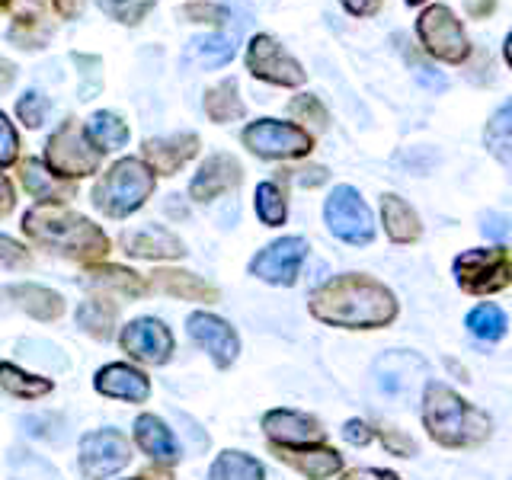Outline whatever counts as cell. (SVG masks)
I'll return each mask as SVG.
<instances>
[{"instance_id":"7","label":"cell","mask_w":512,"mask_h":480,"mask_svg":"<svg viewBox=\"0 0 512 480\" xmlns=\"http://www.w3.org/2000/svg\"><path fill=\"white\" fill-rule=\"evenodd\" d=\"M240 141L253 157L263 160H301L311 157L314 151V135L304 125L295 122H279V119H256L250 122Z\"/></svg>"},{"instance_id":"22","label":"cell","mask_w":512,"mask_h":480,"mask_svg":"<svg viewBox=\"0 0 512 480\" xmlns=\"http://www.w3.org/2000/svg\"><path fill=\"white\" fill-rule=\"evenodd\" d=\"M84 282L96 288L100 295H119V298H144L151 292L148 279L135 269H125L116 263H90L84 266Z\"/></svg>"},{"instance_id":"10","label":"cell","mask_w":512,"mask_h":480,"mask_svg":"<svg viewBox=\"0 0 512 480\" xmlns=\"http://www.w3.org/2000/svg\"><path fill=\"white\" fill-rule=\"evenodd\" d=\"M247 71L272 87H304V80H308V71L301 68V61L269 32H256L250 39Z\"/></svg>"},{"instance_id":"32","label":"cell","mask_w":512,"mask_h":480,"mask_svg":"<svg viewBox=\"0 0 512 480\" xmlns=\"http://www.w3.org/2000/svg\"><path fill=\"white\" fill-rule=\"evenodd\" d=\"M84 128H87V138H90L103 154H106V151H119V148H125L128 138H132V132H128V122H122V119L116 116V112H106V109L93 112L90 122H87Z\"/></svg>"},{"instance_id":"45","label":"cell","mask_w":512,"mask_h":480,"mask_svg":"<svg viewBox=\"0 0 512 480\" xmlns=\"http://www.w3.org/2000/svg\"><path fill=\"white\" fill-rule=\"evenodd\" d=\"M343 10L349 16H359V20H368V16H375L381 7H384V0H340Z\"/></svg>"},{"instance_id":"41","label":"cell","mask_w":512,"mask_h":480,"mask_svg":"<svg viewBox=\"0 0 512 480\" xmlns=\"http://www.w3.org/2000/svg\"><path fill=\"white\" fill-rule=\"evenodd\" d=\"M20 160V135H16L13 122L0 112V170L13 167Z\"/></svg>"},{"instance_id":"31","label":"cell","mask_w":512,"mask_h":480,"mask_svg":"<svg viewBox=\"0 0 512 480\" xmlns=\"http://www.w3.org/2000/svg\"><path fill=\"white\" fill-rule=\"evenodd\" d=\"M0 391L16 397V400H39V397H48L55 391V381L42 378V375H32L13 362H0Z\"/></svg>"},{"instance_id":"51","label":"cell","mask_w":512,"mask_h":480,"mask_svg":"<svg viewBox=\"0 0 512 480\" xmlns=\"http://www.w3.org/2000/svg\"><path fill=\"white\" fill-rule=\"evenodd\" d=\"M138 480H173V464H157L151 461V468H144Z\"/></svg>"},{"instance_id":"19","label":"cell","mask_w":512,"mask_h":480,"mask_svg":"<svg viewBox=\"0 0 512 480\" xmlns=\"http://www.w3.org/2000/svg\"><path fill=\"white\" fill-rule=\"evenodd\" d=\"M202 141L192 132H180V135H164V138H148L141 144V160L154 170V176H173L180 173L192 157L199 154Z\"/></svg>"},{"instance_id":"9","label":"cell","mask_w":512,"mask_h":480,"mask_svg":"<svg viewBox=\"0 0 512 480\" xmlns=\"http://www.w3.org/2000/svg\"><path fill=\"white\" fill-rule=\"evenodd\" d=\"M324 221L333 237L349 247H368L375 240V218L362 192L352 186H336L324 202Z\"/></svg>"},{"instance_id":"1","label":"cell","mask_w":512,"mask_h":480,"mask_svg":"<svg viewBox=\"0 0 512 480\" xmlns=\"http://www.w3.org/2000/svg\"><path fill=\"white\" fill-rule=\"evenodd\" d=\"M314 320L336 330H381L391 327L400 308L388 285L365 272H343L327 279L308 301Z\"/></svg>"},{"instance_id":"27","label":"cell","mask_w":512,"mask_h":480,"mask_svg":"<svg viewBox=\"0 0 512 480\" xmlns=\"http://www.w3.org/2000/svg\"><path fill=\"white\" fill-rule=\"evenodd\" d=\"M381 224L394 244H416L423 237V221L416 215V208L400 199L397 192L381 196Z\"/></svg>"},{"instance_id":"53","label":"cell","mask_w":512,"mask_h":480,"mask_svg":"<svg viewBox=\"0 0 512 480\" xmlns=\"http://www.w3.org/2000/svg\"><path fill=\"white\" fill-rule=\"evenodd\" d=\"M490 221H493V224H490V231H493L496 237H503V234H506V228H503L506 221H503V218H490Z\"/></svg>"},{"instance_id":"17","label":"cell","mask_w":512,"mask_h":480,"mask_svg":"<svg viewBox=\"0 0 512 480\" xmlns=\"http://www.w3.org/2000/svg\"><path fill=\"white\" fill-rule=\"evenodd\" d=\"M93 391L112 400H122V404H148L151 378L132 362H109L93 375Z\"/></svg>"},{"instance_id":"40","label":"cell","mask_w":512,"mask_h":480,"mask_svg":"<svg viewBox=\"0 0 512 480\" xmlns=\"http://www.w3.org/2000/svg\"><path fill=\"white\" fill-rule=\"evenodd\" d=\"M32 253L7 234H0V269H29Z\"/></svg>"},{"instance_id":"20","label":"cell","mask_w":512,"mask_h":480,"mask_svg":"<svg viewBox=\"0 0 512 480\" xmlns=\"http://www.w3.org/2000/svg\"><path fill=\"white\" fill-rule=\"evenodd\" d=\"M272 455L282 464H288L292 471H298L308 480H330L336 474H343V455L330 445H301V448H282L272 445Z\"/></svg>"},{"instance_id":"12","label":"cell","mask_w":512,"mask_h":480,"mask_svg":"<svg viewBox=\"0 0 512 480\" xmlns=\"http://www.w3.org/2000/svg\"><path fill=\"white\" fill-rule=\"evenodd\" d=\"M308 256V240L304 237H282L272 240L269 247L250 260V276H256L266 285H279V288H292L301 276V263Z\"/></svg>"},{"instance_id":"14","label":"cell","mask_w":512,"mask_h":480,"mask_svg":"<svg viewBox=\"0 0 512 480\" xmlns=\"http://www.w3.org/2000/svg\"><path fill=\"white\" fill-rule=\"evenodd\" d=\"M186 330L192 336V343L208 352L218 368H231L240 356V336L224 317L212 311H192L186 320Z\"/></svg>"},{"instance_id":"56","label":"cell","mask_w":512,"mask_h":480,"mask_svg":"<svg viewBox=\"0 0 512 480\" xmlns=\"http://www.w3.org/2000/svg\"><path fill=\"white\" fill-rule=\"evenodd\" d=\"M135 480H138V477H135Z\"/></svg>"},{"instance_id":"48","label":"cell","mask_w":512,"mask_h":480,"mask_svg":"<svg viewBox=\"0 0 512 480\" xmlns=\"http://www.w3.org/2000/svg\"><path fill=\"white\" fill-rule=\"evenodd\" d=\"M55 13L61 16V20H77L80 13H84L87 0H52Z\"/></svg>"},{"instance_id":"28","label":"cell","mask_w":512,"mask_h":480,"mask_svg":"<svg viewBox=\"0 0 512 480\" xmlns=\"http://www.w3.org/2000/svg\"><path fill=\"white\" fill-rule=\"evenodd\" d=\"M237 55V39L228 36V32H212V36H196L183 52V61L192 64V68H224L231 64Z\"/></svg>"},{"instance_id":"2","label":"cell","mask_w":512,"mask_h":480,"mask_svg":"<svg viewBox=\"0 0 512 480\" xmlns=\"http://www.w3.org/2000/svg\"><path fill=\"white\" fill-rule=\"evenodd\" d=\"M20 228L36 247L84 266L106 260V253L112 250V240L100 224H93L87 215L74 212L68 205L36 202L23 215Z\"/></svg>"},{"instance_id":"50","label":"cell","mask_w":512,"mask_h":480,"mask_svg":"<svg viewBox=\"0 0 512 480\" xmlns=\"http://www.w3.org/2000/svg\"><path fill=\"white\" fill-rule=\"evenodd\" d=\"M500 0H464V10H468L471 20H487V16L496 10Z\"/></svg>"},{"instance_id":"38","label":"cell","mask_w":512,"mask_h":480,"mask_svg":"<svg viewBox=\"0 0 512 480\" xmlns=\"http://www.w3.org/2000/svg\"><path fill=\"white\" fill-rule=\"evenodd\" d=\"M288 112L298 119V122H311L317 132H324V128L330 125V116H327V106L320 103V96L314 93H301L292 100V106H288Z\"/></svg>"},{"instance_id":"23","label":"cell","mask_w":512,"mask_h":480,"mask_svg":"<svg viewBox=\"0 0 512 480\" xmlns=\"http://www.w3.org/2000/svg\"><path fill=\"white\" fill-rule=\"evenodd\" d=\"M151 292H164L170 298H180V301H196V304H215L221 298V292L205 282L196 272H186V269H157L154 276L148 279Z\"/></svg>"},{"instance_id":"11","label":"cell","mask_w":512,"mask_h":480,"mask_svg":"<svg viewBox=\"0 0 512 480\" xmlns=\"http://www.w3.org/2000/svg\"><path fill=\"white\" fill-rule=\"evenodd\" d=\"M132 461V442L119 429H93L80 439V474L87 480H106Z\"/></svg>"},{"instance_id":"44","label":"cell","mask_w":512,"mask_h":480,"mask_svg":"<svg viewBox=\"0 0 512 480\" xmlns=\"http://www.w3.org/2000/svg\"><path fill=\"white\" fill-rule=\"evenodd\" d=\"M343 439L349 442V445H368L375 439V429L368 426L365 420H346V426H343Z\"/></svg>"},{"instance_id":"15","label":"cell","mask_w":512,"mask_h":480,"mask_svg":"<svg viewBox=\"0 0 512 480\" xmlns=\"http://www.w3.org/2000/svg\"><path fill=\"white\" fill-rule=\"evenodd\" d=\"M10 10V39L26 48V52H39L55 36L52 20V0H7Z\"/></svg>"},{"instance_id":"8","label":"cell","mask_w":512,"mask_h":480,"mask_svg":"<svg viewBox=\"0 0 512 480\" xmlns=\"http://www.w3.org/2000/svg\"><path fill=\"white\" fill-rule=\"evenodd\" d=\"M416 36L429 58L445 64H464L471 58V39L452 7L429 4L416 20Z\"/></svg>"},{"instance_id":"18","label":"cell","mask_w":512,"mask_h":480,"mask_svg":"<svg viewBox=\"0 0 512 480\" xmlns=\"http://www.w3.org/2000/svg\"><path fill=\"white\" fill-rule=\"evenodd\" d=\"M244 180V167L231 154H208L199 173L189 183V199L192 202H215L224 192H231Z\"/></svg>"},{"instance_id":"36","label":"cell","mask_w":512,"mask_h":480,"mask_svg":"<svg viewBox=\"0 0 512 480\" xmlns=\"http://www.w3.org/2000/svg\"><path fill=\"white\" fill-rule=\"evenodd\" d=\"M253 208H256V218H260L266 228H279V224H285L288 218V199L279 183H260L253 192Z\"/></svg>"},{"instance_id":"49","label":"cell","mask_w":512,"mask_h":480,"mask_svg":"<svg viewBox=\"0 0 512 480\" xmlns=\"http://www.w3.org/2000/svg\"><path fill=\"white\" fill-rule=\"evenodd\" d=\"M16 208V192H13V183L7 180L4 173H0V218H7Z\"/></svg>"},{"instance_id":"47","label":"cell","mask_w":512,"mask_h":480,"mask_svg":"<svg viewBox=\"0 0 512 480\" xmlns=\"http://www.w3.org/2000/svg\"><path fill=\"white\" fill-rule=\"evenodd\" d=\"M340 480H400V474L384 471V468H356V471H346Z\"/></svg>"},{"instance_id":"34","label":"cell","mask_w":512,"mask_h":480,"mask_svg":"<svg viewBox=\"0 0 512 480\" xmlns=\"http://www.w3.org/2000/svg\"><path fill=\"white\" fill-rule=\"evenodd\" d=\"M464 327H468V333L480 343H500L506 336V330H509V320H506L500 304L487 301V304H477V308L468 314Z\"/></svg>"},{"instance_id":"4","label":"cell","mask_w":512,"mask_h":480,"mask_svg":"<svg viewBox=\"0 0 512 480\" xmlns=\"http://www.w3.org/2000/svg\"><path fill=\"white\" fill-rule=\"evenodd\" d=\"M157 189L154 170L141 157L116 160L93 186V208L112 221H122L128 215L141 212Z\"/></svg>"},{"instance_id":"21","label":"cell","mask_w":512,"mask_h":480,"mask_svg":"<svg viewBox=\"0 0 512 480\" xmlns=\"http://www.w3.org/2000/svg\"><path fill=\"white\" fill-rule=\"evenodd\" d=\"M122 247L128 256L135 260H151V263H164V260H183L186 244L173 231L160 228V224H148V228H135L122 234Z\"/></svg>"},{"instance_id":"29","label":"cell","mask_w":512,"mask_h":480,"mask_svg":"<svg viewBox=\"0 0 512 480\" xmlns=\"http://www.w3.org/2000/svg\"><path fill=\"white\" fill-rule=\"evenodd\" d=\"M116 317H119V304L109 301L106 295H93L87 301L77 304V327L84 330L93 340H112V333H116Z\"/></svg>"},{"instance_id":"30","label":"cell","mask_w":512,"mask_h":480,"mask_svg":"<svg viewBox=\"0 0 512 480\" xmlns=\"http://www.w3.org/2000/svg\"><path fill=\"white\" fill-rule=\"evenodd\" d=\"M205 116L212 119L215 125H228V122H237V119H244V100H240V90H237V80L228 77V80H221V84L215 87H208L205 90Z\"/></svg>"},{"instance_id":"24","label":"cell","mask_w":512,"mask_h":480,"mask_svg":"<svg viewBox=\"0 0 512 480\" xmlns=\"http://www.w3.org/2000/svg\"><path fill=\"white\" fill-rule=\"evenodd\" d=\"M0 298L10 301L13 308L26 311L29 317L42 320V324H52L64 314V298L58 292L45 285H36V282H16V285H7L0 288Z\"/></svg>"},{"instance_id":"39","label":"cell","mask_w":512,"mask_h":480,"mask_svg":"<svg viewBox=\"0 0 512 480\" xmlns=\"http://www.w3.org/2000/svg\"><path fill=\"white\" fill-rule=\"evenodd\" d=\"M45 112H48V100L39 90H26L20 100H16V116L26 128H39L45 122Z\"/></svg>"},{"instance_id":"25","label":"cell","mask_w":512,"mask_h":480,"mask_svg":"<svg viewBox=\"0 0 512 480\" xmlns=\"http://www.w3.org/2000/svg\"><path fill=\"white\" fill-rule=\"evenodd\" d=\"M135 445L157 464L180 461V442H176L173 429L154 413H141L135 420Z\"/></svg>"},{"instance_id":"43","label":"cell","mask_w":512,"mask_h":480,"mask_svg":"<svg viewBox=\"0 0 512 480\" xmlns=\"http://www.w3.org/2000/svg\"><path fill=\"white\" fill-rule=\"evenodd\" d=\"M378 439H381V445L388 448L391 455H397V458H410V455H416V442L407 436V432H400L397 426H381V429H378Z\"/></svg>"},{"instance_id":"46","label":"cell","mask_w":512,"mask_h":480,"mask_svg":"<svg viewBox=\"0 0 512 480\" xmlns=\"http://www.w3.org/2000/svg\"><path fill=\"white\" fill-rule=\"evenodd\" d=\"M292 180L298 186H320V183H327V167H304V170H292Z\"/></svg>"},{"instance_id":"33","label":"cell","mask_w":512,"mask_h":480,"mask_svg":"<svg viewBox=\"0 0 512 480\" xmlns=\"http://www.w3.org/2000/svg\"><path fill=\"white\" fill-rule=\"evenodd\" d=\"M208 480H266V468L253 455L228 448L212 461V471Z\"/></svg>"},{"instance_id":"6","label":"cell","mask_w":512,"mask_h":480,"mask_svg":"<svg viewBox=\"0 0 512 480\" xmlns=\"http://www.w3.org/2000/svg\"><path fill=\"white\" fill-rule=\"evenodd\" d=\"M455 282L461 292L474 298H487L496 292H506L512 285V256L506 244L496 247H474L455 256L452 263Z\"/></svg>"},{"instance_id":"35","label":"cell","mask_w":512,"mask_h":480,"mask_svg":"<svg viewBox=\"0 0 512 480\" xmlns=\"http://www.w3.org/2000/svg\"><path fill=\"white\" fill-rule=\"evenodd\" d=\"M484 141H487V151L500 160L503 167L512 164V106L509 103H503L493 112V119L484 128Z\"/></svg>"},{"instance_id":"5","label":"cell","mask_w":512,"mask_h":480,"mask_svg":"<svg viewBox=\"0 0 512 480\" xmlns=\"http://www.w3.org/2000/svg\"><path fill=\"white\" fill-rule=\"evenodd\" d=\"M42 164L61 180H84L93 176L103 164V151L87 138V128L77 119H64L45 141V160Z\"/></svg>"},{"instance_id":"37","label":"cell","mask_w":512,"mask_h":480,"mask_svg":"<svg viewBox=\"0 0 512 480\" xmlns=\"http://www.w3.org/2000/svg\"><path fill=\"white\" fill-rule=\"evenodd\" d=\"M100 10L122 26H138L144 16L154 10L157 0H96Z\"/></svg>"},{"instance_id":"55","label":"cell","mask_w":512,"mask_h":480,"mask_svg":"<svg viewBox=\"0 0 512 480\" xmlns=\"http://www.w3.org/2000/svg\"><path fill=\"white\" fill-rule=\"evenodd\" d=\"M7 10V0H0V13H4Z\"/></svg>"},{"instance_id":"52","label":"cell","mask_w":512,"mask_h":480,"mask_svg":"<svg viewBox=\"0 0 512 480\" xmlns=\"http://www.w3.org/2000/svg\"><path fill=\"white\" fill-rule=\"evenodd\" d=\"M16 80V64L10 58H0V90H10Z\"/></svg>"},{"instance_id":"16","label":"cell","mask_w":512,"mask_h":480,"mask_svg":"<svg viewBox=\"0 0 512 480\" xmlns=\"http://www.w3.org/2000/svg\"><path fill=\"white\" fill-rule=\"evenodd\" d=\"M263 432L269 445H282V448H301V445H320L327 439V429L320 426L317 416L301 413V410H266L263 413Z\"/></svg>"},{"instance_id":"54","label":"cell","mask_w":512,"mask_h":480,"mask_svg":"<svg viewBox=\"0 0 512 480\" xmlns=\"http://www.w3.org/2000/svg\"><path fill=\"white\" fill-rule=\"evenodd\" d=\"M404 4H407V7H423L426 0H404Z\"/></svg>"},{"instance_id":"3","label":"cell","mask_w":512,"mask_h":480,"mask_svg":"<svg viewBox=\"0 0 512 480\" xmlns=\"http://www.w3.org/2000/svg\"><path fill=\"white\" fill-rule=\"evenodd\" d=\"M423 426L442 448H477L493 436V420L442 381H429L423 391Z\"/></svg>"},{"instance_id":"13","label":"cell","mask_w":512,"mask_h":480,"mask_svg":"<svg viewBox=\"0 0 512 480\" xmlns=\"http://www.w3.org/2000/svg\"><path fill=\"white\" fill-rule=\"evenodd\" d=\"M119 346L128 352V359L144 365H167L176 352L173 333L160 317H135L128 320L119 333Z\"/></svg>"},{"instance_id":"26","label":"cell","mask_w":512,"mask_h":480,"mask_svg":"<svg viewBox=\"0 0 512 480\" xmlns=\"http://www.w3.org/2000/svg\"><path fill=\"white\" fill-rule=\"evenodd\" d=\"M20 183L23 189L29 192L32 199H39V202H52V205H64L68 199L77 196V186L68 183V180H61V176H55L52 170H48L42 160L36 157H26L23 164H20Z\"/></svg>"},{"instance_id":"42","label":"cell","mask_w":512,"mask_h":480,"mask_svg":"<svg viewBox=\"0 0 512 480\" xmlns=\"http://www.w3.org/2000/svg\"><path fill=\"white\" fill-rule=\"evenodd\" d=\"M183 16L189 23H224V20H231V13L228 7H221V4H202V0H192V4L183 7Z\"/></svg>"}]
</instances>
